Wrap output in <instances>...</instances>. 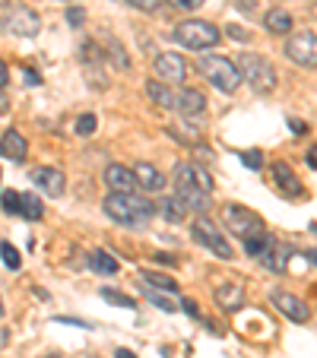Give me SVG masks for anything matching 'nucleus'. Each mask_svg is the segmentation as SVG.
I'll use <instances>...</instances> for the list:
<instances>
[{
	"label": "nucleus",
	"instance_id": "nucleus-2",
	"mask_svg": "<svg viewBox=\"0 0 317 358\" xmlns=\"http://www.w3.org/2000/svg\"><path fill=\"white\" fill-rule=\"evenodd\" d=\"M101 210H105L108 219H115L118 225L140 229V225H146L149 219L155 216V203L140 194H115V190H111V194L101 200Z\"/></svg>",
	"mask_w": 317,
	"mask_h": 358
},
{
	"label": "nucleus",
	"instance_id": "nucleus-13",
	"mask_svg": "<svg viewBox=\"0 0 317 358\" xmlns=\"http://www.w3.org/2000/svg\"><path fill=\"white\" fill-rule=\"evenodd\" d=\"M105 184H108V190H115V194H134L136 190L134 169H127V165H121V162H111L108 169H105Z\"/></svg>",
	"mask_w": 317,
	"mask_h": 358
},
{
	"label": "nucleus",
	"instance_id": "nucleus-41",
	"mask_svg": "<svg viewBox=\"0 0 317 358\" xmlns=\"http://www.w3.org/2000/svg\"><path fill=\"white\" fill-rule=\"evenodd\" d=\"M7 111H10V99L3 95V89H0V115H7Z\"/></svg>",
	"mask_w": 317,
	"mask_h": 358
},
{
	"label": "nucleus",
	"instance_id": "nucleus-3",
	"mask_svg": "<svg viewBox=\"0 0 317 358\" xmlns=\"http://www.w3.org/2000/svg\"><path fill=\"white\" fill-rule=\"evenodd\" d=\"M238 73H241V80H248L251 89L260 95L276 89V70H273V64L267 61V57L254 55V51H244V55L238 57Z\"/></svg>",
	"mask_w": 317,
	"mask_h": 358
},
{
	"label": "nucleus",
	"instance_id": "nucleus-20",
	"mask_svg": "<svg viewBox=\"0 0 317 358\" xmlns=\"http://www.w3.org/2000/svg\"><path fill=\"white\" fill-rule=\"evenodd\" d=\"M263 26H267V32L270 35H289L292 32V13L289 10H267V16H263Z\"/></svg>",
	"mask_w": 317,
	"mask_h": 358
},
{
	"label": "nucleus",
	"instance_id": "nucleus-10",
	"mask_svg": "<svg viewBox=\"0 0 317 358\" xmlns=\"http://www.w3.org/2000/svg\"><path fill=\"white\" fill-rule=\"evenodd\" d=\"M153 64H155V73L162 76V83H169V86L188 80V61L178 51H159Z\"/></svg>",
	"mask_w": 317,
	"mask_h": 358
},
{
	"label": "nucleus",
	"instance_id": "nucleus-11",
	"mask_svg": "<svg viewBox=\"0 0 317 358\" xmlns=\"http://www.w3.org/2000/svg\"><path fill=\"white\" fill-rule=\"evenodd\" d=\"M270 301H273V308H276L279 314H286V317L295 320V324H304V320L311 317L308 304H304L298 295H292V292H273Z\"/></svg>",
	"mask_w": 317,
	"mask_h": 358
},
{
	"label": "nucleus",
	"instance_id": "nucleus-49",
	"mask_svg": "<svg viewBox=\"0 0 317 358\" xmlns=\"http://www.w3.org/2000/svg\"><path fill=\"white\" fill-rule=\"evenodd\" d=\"M0 314H3V301H0Z\"/></svg>",
	"mask_w": 317,
	"mask_h": 358
},
{
	"label": "nucleus",
	"instance_id": "nucleus-35",
	"mask_svg": "<svg viewBox=\"0 0 317 358\" xmlns=\"http://www.w3.org/2000/svg\"><path fill=\"white\" fill-rule=\"evenodd\" d=\"M67 22H70V26H83V22H86V10H83V7H70L67 10Z\"/></svg>",
	"mask_w": 317,
	"mask_h": 358
},
{
	"label": "nucleus",
	"instance_id": "nucleus-19",
	"mask_svg": "<svg viewBox=\"0 0 317 358\" xmlns=\"http://www.w3.org/2000/svg\"><path fill=\"white\" fill-rule=\"evenodd\" d=\"M146 95L159 105V108H178V95L169 83H159V80H149L146 83Z\"/></svg>",
	"mask_w": 317,
	"mask_h": 358
},
{
	"label": "nucleus",
	"instance_id": "nucleus-14",
	"mask_svg": "<svg viewBox=\"0 0 317 358\" xmlns=\"http://www.w3.org/2000/svg\"><path fill=\"white\" fill-rule=\"evenodd\" d=\"M0 156L10 159V162H22L29 156V143L16 127H10L7 134L0 136Z\"/></svg>",
	"mask_w": 317,
	"mask_h": 358
},
{
	"label": "nucleus",
	"instance_id": "nucleus-43",
	"mask_svg": "<svg viewBox=\"0 0 317 358\" xmlns=\"http://www.w3.org/2000/svg\"><path fill=\"white\" fill-rule=\"evenodd\" d=\"M229 32H232V38H238V41L248 38V32H244V29H229Z\"/></svg>",
	"mask_w": 317,
	"mask_h": 358
},
{
	"label": "nucleus",
	"instance_id": "nucleus-1",
	"mask_svg": "<svg viewBox=\"0 0 317 358\" xmlns=\"http://www.w3.org/2000/svg\"><path fill=\"white\" fill-rule=\"evenodd\" d=\"M171 181H175V196L188 206V210H197V213L209 210L213 178H209L197 162H178L175 171H171Z\"/></svg>",
	"mask_w": 317,
	"mask_h": 358
},
{
	"label": "nucleus",
	"instance_id": "nucleus-18",
	"mask_svg": "<svg viewBox=\"0 0 317 358\" xmlns=\"http://www.w3.org/2000/svg\"><path fill=\"white\" fill-rule=\"evenodd\" d=\"M216 304L223 311H238L244 304V285L241 282H223L216 285Z\"/></svg>",
	"mask_w": 317,
	"mask_h": 358
},
{
	"label": "nucleus",
	"instance_id": "nucleus-30",
	"mask_svg": "<svg viewBox=\"0 0 317 358\" xmlns=\"http://www.w3.org/2000/svg\"><path fill=\"white\" fill-rule=\"evenodd\" d=\"M108 48H111V51H108V55H111V61H115V64H118V67H121V70H127V67H130V57H127V55H124V48H121V41L108 38Z\"/></svg>",
	"mask_w": 317,
	"mask_h": 358
},
{
	"label": "nucleus",
	"instance_id": "nucleus-32",
	"mask_svg": "<svg viewBox=\"0 0 317 358\" xmlns=\"http://www.w3.org/2000/svg\"><path fill=\"white\" fill-rule=\"evenodd\" d=\"M146 298H149V301H153V304H155V308H162V311H169V314H171V311H178V304H175V301H171V298H162V295H155V292H153V289H149V292H146Z\"/></svg>",
	"mask_w": 317,
	"mask_h": 358
},
{
	"label": "nucleus",
	"instance_id": "nucleus-31",
	"mask_svg": "<svg viewBox=\"0 0 317 358\" xmlns=\"http://www.w3.org/2000/svg\"><path fill=\"white\" fill-rule=\"evenodd\" d=\"M95 124H99V121H95V115H83V117H76V134H80V136H92L95 134Z\"/></svg>",
	"mask_w": 317,
	"mask_h": 358
},
{
	"label": "nucleus",
	"instance_id": "nucleus-9",
	"mask_svg": "<svg viewBox=\"0 0 317 358\" xmlns=\"http://www.w3.org/2000/svg\"><path fill=\"white\" fill-rule=\"evenodd\" d=\"M3 29L10 35H20V38H32V35L41 32V20L32 7H13L3 16Z\"/></svg>",
	"mask_w": 317,
	"mask_h": 358
},
{
	"label": "nucleus",
	"instance_id": "nucleus-22",
	"mask_svg": "<svg viewBox=\"0 0 317 358\" xmlns=\"http://www.w3.org/2000/svg\"><path fill=\"white\" fill-rule=\"evenodd\" d=\"M89 266H92L95 273H101V276H115L118 273V260L111 257L108 250H92V254H89Z\"/></svg>",
	"mask_w": 317,
	"mask_h": 358
},
{
	"label": "nucleus",
	"instance_id": "nucleus-16",
	"mask_svg": "<svg viewBox=\"0 0 317 358\" xmlns=\"http://www.w3.org/2000/svg\"><path fill=\"white\" fill-rule=\"evenodd\" d=\"M134 178H136V187H140V190H146V194H159V190L165 187V178H162V171L155 169V165H149V162L134 165Z\"/></svg>",
	"mask_w": 317,
	"mask_h": 358
},
{
	"label": "nucleus",
	"instance_id": "nucleus-12",
	"mask_svg": "<svg viewBox=\"0 0 317 358\" xmlns=\"http://www.w3.org/2000/svg\"><path fill=\"white\" fill-rule=\"evenodd\" d=\"M270 175H273V184H276V190L283 196H289V200H298V196H304V184L298 181V175L289 169L286 162H276L270 169Z\"/></svg>",
	"mask_w": 317,
	"mask_h": 358
},
{
	"label": "nucleus",
	"instance_id": "nucleus-26",
	"mask_svg": "<svg viewBox=\"0 0 317 358\" xmlns=\"http://www.w3.org/2000/svg\"><path fill=\"white\" fill-rule=\"evenodd\" d=\"M80 61L86 64V70H92L95 64H101L105 61V51H101L95 41H83V48H80Z\"/></svg>",
	"mask_w": 317,
	"mask_h": 358
},
{
	"label": "nucleus",
	"instance_id": "nucleus-50",
	"mask_svg": "<svg viewBox=\"0 0 317 358\" xmlns=\"http://www.w3.org/2000/svg\"><path fill=\"white\" fill-rule=\"evenodd\" d=\"M86 358H101V355H86Z\"/></svg>",
	"mask_w": 317,
	"mask_h": 358
},
{
	"label": "nucleus",
	"instance_id": "nucleus-34",
	"mask_svg": "<svg viewBox=\"0 0 317 358\" xmlns=\"http://www.w3.org/2000/svg\"><path fill=\"white\" fill-rule=\"evenodd\" d=\"M3 210L20 213V194H16V190H3Z\"/></svg>",
	"mask_w": 317,
	"mask_h": 358
},
{
	"label": "nucleus",
	"instance_id": "nucleus-42",
	"mask_svg": "<svg viewBox=\"0 0 317 358\" xmlns=\"http://www.w3.org/2000/svg\"><path fill=\"white\" fill-rule=\"evenodd\" d=\"M292 134H308V124H302V121H292Z\"/></svg>",
	"mask_w": 317,
	"mask_h": 358
},
{
	"label": "nucleus",
	"instance_id": "nucleus-7",
	"mask_svg": "<svg viewBox=\"0 0 317 358\" xmlns=\"http://www.w3.org/2000/svg\"><path fill=\"white\" fill-rule=\"evenodd\" d=\"M223 222L235 238H251L257 231H263V219L248 206H238V203L223 206Z\"/></svg>",
	"mask_w": 317,
	"mask_h": 358
},
{
	"label": "nucleus",
	"instance_id": "nucleus-27",
	"mask_svg": "<svg viewBox=\"0 0 317 358\" xmlns=\"http://www.w3.org/2000/svg\"><path fill=\"white\" fill-rule=\"evenodd\" d=\"M143 282L153 285V289H162V292H175L178 282L171 276H165V273H153V270H143Z\"/></svg>",
	"mask_w": 317,
	"mask_h": 358
},
{
	"label": "nucleus",
	"instance_id": "nucleus-29",
	"mask_svg": "<svg viewBox=\"0 0 317 358\" xmlns=\"http://www.w3.org/2000/svg\"><path fill=\"white\" fill-rule=\"evenodd\" d=\"M0 257H3V264H7L10 270H20V264H22V260H20V250H16L10 241L0 244Z\"/></svg>",
	"mask_w": 317,
	"mask_h": 358
},
{
	"label": "nucleus",
	"instance_id": "nucleus-40",
	"mask_svg": "<svg viewBox=\"0 0 317 358\" xmlns=\"http://www.w3.org/2000/svg\"><path fill=\"white\" fill-rule=\"evenodd\" d=\"M7 80H10V70H7V64L0 61V89L7 86Z\"/></svg>",
	"mask_w": 317,
	"mask_h": 358
},
{
	"label": "nucleus",
	"instance_id": "nucleus-5",
	"mask_svg": "<svg viewBox=\"0 0 317 358\" xmlns=\"http://www.w3.org/2000/svg\"><path fill=\"white\" fill-rule=\"evenodd\" d=\"M219 29L206 20H184L175 26V41L188 51H203V48H216L219 45Z\"/></svg>",
	"mask_w": 317,
	"mask_h": 358
},
{
	"label": "nucleus",
	"instance_id": "nucleus-38",
	"mask_svg": "<svg viewBox=\"0 0 317 358\" xmlns=\"http://www.w3.org/2000/svg\"><path fill=\"white\" fill-rule=\"evenodd\" d=\"M181 308L190 314V317H200V311H197V301H190V298H184V301H181Z\"/></svg>",
	"mask_w": 317,
	"mask_h": 358
},
{
	"label": "nucleus",
	"instance_id": "nucleus-48",
	"mask_svg": "<svg viewBox=\"0 0 317 358\" xmlns=\"http://www.w3.org/2000/svg\"><path fill=\"white\" fill-rule=\"evenodd\" d=\"M45 358H61V355H45Z\"/></svg>",
	"mask_w": 317,
	"mask_h": 358
},
{
	"label": "nucleus",
	"instance_id": "nucleus-44",
	"mask_svg": "<svg viewBox=\"0 0 317 358\" xmlns=\"http://www.w3.org/2000/svg\"><path fill=\"white\" fill-rule=\"evenodd\" d=\"M308 165H311V169H317V146L308 152Z\"/></svg>",
	"mask_w": 317,
	"mask_h": 358
},
{
	"label": "nucleus",
	"instance_id": "nucleus-45",
	"mask_svg": "<svg viewBox=\"0 0 317 358\" xmlns=\"http://www.w3.org/2000/svg\"><path fill=\"white\" fill-rule=\"evenodd\" d=\"M115 358H136V355H134L130 349H118V352H115Z\"/></svg>",
	"mask_w": 317,
	"mask_h": 358
},
{
	"label": "nucleus",
	"instance_id": "nucleus-37",
	"mask_svg": "<svg viewBox=\"0 0 317 358\" xmlns=\"http://www.w3.org/2000/svg\"><path fill=\"white\" fill-rule=\"evenodd\" d=\"M165 3H171V7H178V10H188V13H190V10H197V7H200L203 0H165Z\"/></svg>",
	"mask_w": 317,
	"mask_h": 358
},
{
	"label": "nucleus",
	"instance_id": "nucleus-28",
	"mask_svg": "<svg viewBox=\"0 0 317 358\" xmlns=\"http://www.w3.org/2000/svg\"><path fill=\"white\" fill-rule=\"evenodd\" d=\"M101 301L115 304V308H136L134 298L124 295V292H118V289H101Z\"/></svg>",
	"mask_w": 317,
	"mask_h": 358
},
{
	"label": "nucleus",
	"instance_id": "nucleus-6",
	"mask_svg": "<svg viewBox=\"0 0 317 358\" xmlns=\"http://www.w3.org/2000/svg\"><path fill=\"white\" fill-rule=\"evenodd\" d=\"M283 51L295 67L314 70L317 67V32H289Z\"/></svg>",
	"mask_w": 317,
	"mask_h": 358
},
{
	"label": "nucleus",
	"instance_id": "nucleus-33",
	"mask_svg": "<svg viewBox=\"0 0 317 358\" xmlns=\"http://www.w3.org/2000/svg\"><path fill=\"white\" fill-rule=\"evenodd\" d=\"M241 162L248 165V169H263V152H257V149H248V152H241Z\"/></svg>",
	"mask_w": 317,
	"mask_h": 358
},
{
	"label": "nucleus",
	"instance_id": "nucleus-51",
	"mask_svg": "<svg viewBox=\"0 0 317 358\" xmlns=\"http://www.w3.org/2000/svg\"><path fill=\"white\" fill-rule=\"evenodd\" d=\"M0 178H3V175H0Z\"/></svg>",
	"mask_w": 317,
	"mask_h": 358
},
{
	"label": "nucleus",
	"instance_id": "nucleus-46",
	"mask_svg": "<svg viewBox=\"0 0 317 358\" xmlns=\"http://www.w3.org/2000/svg\"><path fill=\"white\" fill-rule=\"evenodd\" d=\"M311 264H314V266H317V250H311Z\"/></svg>",
	"mask_w": 317,
	"mask_h": 358
},
{
	"label": "nucleus",
	"instance_id": "nucleus-24",
	"mask_svg": "<svg viewBox=\"0 0 317 358\" xmlns=\"http://www.w3.org/2000/svg\"><path fill=\"white\" fill-rule=\"evenodd\" d=\"M159 210H162V216L169 219V222H184V216H188V206H184L178 196L162 200V203H159Z\"/></svg>",
	"mask_w": 317,
	"mask_h": 358
},
{
	"label": "nucleus",
	"instance_id": "nucleus-36",
	"mask_svg": "<svg viewBox=\"0 0 317 358\" xmlns=\"http://www.w3.org/2000/svg\"><path fill=\"white\" fill-rule=\"evenodd\" d=\"M130 7H136V10H143V13H153V10H159V3L162 0H127Z\"/></svg>",
	"mask_w": 317,
	"mask_h": 358
},
{
	"label": "nucleus",
	"instance_id": "nucleus-8",
	"mask_svg": "<svg viewBox=\"0 0 317 358\" xmlns=\"http://www.w3.org/2000/svg\"><path fill=\"white\" fill-rule=\"evenodd\" d=\"M194 241L203 244L206 250H213V254H216V257H223V260H232V257H235V250H232L229 238L223 235V229H216V225L209 222L206 216H200V219L194 222Z\"/></svg>",
	"mask_w": 317,
	"mask_h": 358
},
{
	"label": "nucleus",
	"instance_id": "nucleus-21",
	"mask_svg": "<svg viewBox=\"0 0 317 358\" xmlns=\"http://www.w3.org/2000/svg\"><path fill=\"white\" fill-rule=\"evenodd\" d=\"M273 244H276V238H273V235H267V231H257V235L244 238V250H248L251 257H257V260H260L263 254H267V250L273 248Z\"/></svg>",
	"mask_w": 317,
	"mask_h": 358
},
{
	"label": "nucleus",
	"instance_id": "nucleus-47",
	"mask_svg": "<svg viewBox=\"0 0 317 358\" xmlns=\"http://www.w3.org/2000/svg\"><path fill=\"white\" fill-rule=\"evenodd\" d=\"M0 7H10V0H0Z\"/></svg>",
	"mask_w": 317,
	"mask_h": 358
},
{
	"label": "nucleus",
	"instance_id": "nucleus-23",
	"mask_svg": "<svg viewBox=\"0 0 317 358\" xmlns=\"http://www.w3.org/2000/svg\"><path fill=\"white\" fill-rule=\"evenodd\" d=\"M169 136H175L178 143H188V146H194V143H200L203 130L194 127V124H171V127H169Z\"/></svg>",
	"mask_w": 317,
	"mask_h": 358
},
{
	"label": "nucleus",
	"instance_id": "nucleus-15",
	"mask_svg": "<svg viewBox=\"0 0 317 358\" xmlns=\"http://www.w3.org/2000/svg\"><path fill=\"white\" fill-rule=\"evenodd\" d=\"M32 178H35V184H38L48 196H61L64 190H67V181H64V171L61 169H48V165H41V169H35Z\"/></svg>",
	"mask_w": 317,
	"mask_h": 358
},
{
	"label": "nucleus",
	"instance_id": "nucleus-39",
	"mask_svg": "<svg viewBox=\"0 0 317 358\" xmlns=\"http://www.w3.org/2000/svg\"><path fill=\"white\" fill-rule=\"evenodd\" d=\"M22 76H26V83H29V86H38V83H41V76L35 73V70H26V73H22Z\"/></svg>",
	"mask_w": 317,
	"mask_h": 358
},
{
	"label": "nucleus",
	"instance_id": "nucleus-17",
	"mask_svg": "<svg viewBox=\"0 0 317 358\" xmlns=\"http://www.w3.org/2000/svg\"><path fill=\"white\" fill-rule=\"evenodd\" d=\"M178 111H181L184 117H197L206 111V95L200 92V89H181L178 92Z\"/></svg>",
	"mask_w": 317,
	"mask_h": 358
},
{
	"label": "nucleus",
	"instance_id": "nucleus-25",
	"mask_svg": "<svg viewBox=\"0 0 317 358\" xmlns=\"http://www.w3.org/2000/svg\"><path fill=\"white\" fill-rule=\"evenodd\" d=\"M20 216H26V219H41L45 216V206H41V200L38 196H32V194H20Z\"/></svg>",
	"mask_w": 317,
	"mask_h": 358
},
{
	"label": "nucleus",
	"instance_id": "nucleus-4",
	"mask_svg": "<svg viewBox=\"0 0 317 358\" xmlns=\"http://www.w3.org/2000/svg\"><path fill=\"white\" fill-rule=\"evenodd\" d=\"M200 73L206 76L209 86H216L219 92H235L241 86V73H238V64L229 61V57L219 55H203L200 57Z\"/></svg>",
	"mask_w": 317,
	"mask_h": 358
}]
</instances>
